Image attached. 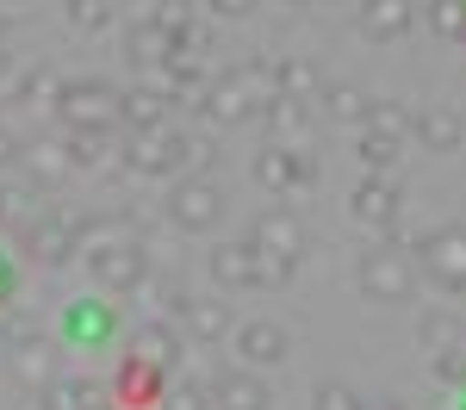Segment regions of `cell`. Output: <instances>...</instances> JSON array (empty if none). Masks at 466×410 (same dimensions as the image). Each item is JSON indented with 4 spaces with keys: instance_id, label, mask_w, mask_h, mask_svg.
<instances>
[{
    "instance_id": "14",
    "label": "cell",
    "mask_w": 466,
    "mask_h": 410,
    "mask_svg": "<svg viewBox=\"0 0 466 410\" xmlns=\"http://www.w3.org/2000/svg\"><path fill=\"white\" fill-rule=\"evenodd\" d=\"M112 118H118L131 137H144V131H162V125H168V94H162V87H131V94H118Z\"/></svg>"
},
{
    "instance_id": "34",
    "label": "cell",
    "mask_w": 466,
    "mask_h": 410,
    "mask_svg": "<svg viewBox=\"0 0 466 410\" xmlns=\"http://www.w3.org/2000/svg\"><path fill=\"white\" fill-rule=\"evenodd\" d=\"M311 410H360V398L342 385V379H323L318 392H311Z\"/></svg>"
},
{
    "instance_id": "38",
    "label": "cell",
    "mask_w": 466,
    "mask_h": 410,
    "mask_svg": "<svg viewBox=\"0 0 466 410\" xmlns=\"http://www.w3.org/2000/svg\"><path fill=\"white\" fill-rule=\"evenodd\" d=\"M268 118H274L280 131H299V125H305V106H299V100H274V106H268Z\"/></svg>"
},
{
    "instance_id": "9",
    "label": "cell",
    "mask_w": 466,
    "mask_h": 410,
    "mask_svg": "<svg viewBox=\"0 0 466 410\" xmlns=\"http://www.w3.org/2000/svg\"><path fill=\"white\" fill-rule=\"evenodd\" d=\"M19 249L37 261V267H63L69 255H81V243H75V230L63 212H50V218H32L19 230Z\"/></svg>"
},
{
    "instance_id": "10",
    "label": "cell",
    "mask_w": 466,
    "mask_h": 410,
    "mask_svg": "<svg viewBox=\"0 0 466 410\" xmlns=\"http://www.w3.org/2000/svg\"><path fill=\"white\" fill-rule=\"evenodd\" d=\"M355 218L367 224V230H398V212H404V193H398L392 175H367V181L355 186Z\"/></svg>"
},
{
    "instance_id": "27",
    "label": "cell",
    "mask_w": 466,
    "mask_h": 410,
    "mask_svg": "<svg viewBox=\"0 0 466 410\" xmlns=\"http://www.w3.org/2000/svg\"><path fill=\"white\" fill-rule=\"evenodd\" d=\"M162 94H206V69L187 50H168L162 56Z\"/></svg>"
},
{
    "instance_id": "24",
    "label": "cell",
    "mask_w": 466,
    "mask_h": 410,
    "mask_svg": "<svg viewBox=\"0 0 466 410\" xmlns=\"http://www.w3.org/2000/svg\"><path fill=\"white\" fill-rule=\"evenodd\" d=\"M13 379H19V385H32V392H44V385L56 379V361H50V342H44V335L13 348Z\"/></svg>"
},
{
    "instance_id": "12",
    "label": "cell",
    "mask_w": 466,
    "mask_h": 410,
    "mask_svg": "<svg viewBox=\"0 0 466 410\" xmlns=\"http://www.w3.org/2000/svg\"><path fill=\"white\" fill-rule=\"evenodd\" d=\"M112 330H118V311H112V305H100V298H75V305H63V335H69V342H81V348L112 342Z\"/></svg>"
},
{
    "instance_id": "45",
    "label": "cell",
    "mask_w": 466,
    "mask_h": 410,
    "mask_svg": "<svg viewBox=\"0 0 466 410\" xmlns=\"http://www.w3.org/2000/svg\"><path fill=\"white\" fill-rule=\"evenodd\" d=\"M6 25H13V13H6V0H0V32H6Z\"/></svg>"
},
{
    "instance_id": "47",
    "label": "cell",
    "mask_w": 466,
    "mask_h": 410,
    "mask_svg": "<svg viewBox=\"0 0 466 410\" xmlns=\"http://www.w3.org/2000/svg\"><path fill=\"white\" fill-rule=\"evenodd\" d=\"M212 410H218V405H212Z\"/></svg>"
},
{
    "instance_id": "11",
    "label": "cell",
    "mask_w": 466,
    "mask_h": 410,
    "mask_svg": "<svg viewBox=\"0 0 466 410\" xmlns=\"http://www.w3.org/2000/svg\"><path fill=\"white\" fill-rule=\"evenodd\" d=\"M206 267H212V280L224 286V293H249V286H261V255H255L249 243H218L212 255H206Z\"/></svg>"
},
{
    "instance_id": "1",
    "label": "cell",
    "mask_w": 466,
    "mask_h": 410,
    "mask_svg": "<svg viewBox=\"0 0 466 410\" xmlns=\"http://www.w3.org/2000/svg\"><path fill=\"white\" fill-rule=\"evenodd\" d=\"M249 249L261 255V286H287L292 267L305 261V224L292 218V212H280V205H268L249 224Z\"/></svg>"
},
{
    "instance_id": "15",
    "label": "cell",
    "mask_w": 466,
    "mask_h": 410,
    "mask_svg": "<svg viewBox=\"0 0 466 410\" xmlns=\"http://www.w3.org/2000/svg\"><path fill=\"white\" fill-rule=\"evenodd\" d=\"M355 19H360V32L367 37H404L410 32V19H417V0H360L355 6Z\"/></svg>"
},
{
    "instance_id": "36",
    "label": "cell",
    "mask_w": 466,
    "mask_h": 410,
    "mask_svg": "<svg viewBox=\"0 0 466 410\" xmlns=\"http://www.w3.org/2000/svg\"><path fill=\"white\" fill-rule=\"evenodd\" d=\"M19 94H25V100H56V94H63V81H56L50 69H32L25 81H19Z\"/></svg>"
},
{
    "instance_id": "25",
    "label": "cell",
    "mask_w": 466,
    "mask_h": 410,
    "mask_svg": "<svg viewBox=\"0 0 466 410\" xmlns=\"http://www.w3.org/2000/svg\"><path fill=\"white\" fill-rule=\"evenodd\" d=\"M19 168H25V181H32V186L75 175V168H69V149H63V144H32V149H19Z\"/></svg>"
},
{
    "instance_id": "43",
    "label": "cell",
    "mask_w": 466,
    "mask_h": 410,
    "mask_svg": "<svg viewBox=\"0 0 466 410\" xmlns=\"http://www.w3.org/2000/svg\"><path fill=\"white\" fill-rule=\"evenodd\" d=\"M168 410H212V405H199V392H175V398H168Z\"/></svg>"
},
{
    "instance_id": "4",
    "label": "cell",
    "mask_w": 466,
    "mask_h": 410,
    "mask_svg": "<svg viewBox=\"0 0 466 410\" xmlns=\"http://www.w3.org/2000/svg\"><path fill=\"white\" fill-rule=\"evenodd\" d=\"M417 261H423V274H430L441 293H466V230H430L423 243H417Z\"/></svg>"
},
{
    "instance_id": "19",
    "label": "cell",
    "mask_w": 466,
    "mask_h": 410,
    "mask_svg": "<svg viewBox=\"0 0 466 410\" xmlns=\"http://www.w3.org/2000/svg\"><path fill=\"white\" fill-rule=\"evenodd\" d=\"M199 112L212 118V125H243V118H255V106H249V94L224 75V81H212L206 94H199Z\"/></svg>"
},
{
    "instance_id": "41",
    "label": "cell",
    "mask_w": 466,
    "mask_h": 410,
    "mask_svg": "<svg viewBox=\"0 0 466 410\" xmlns=\"http://www.w3.org/2000/svg\"><path fill=\"white\" fill-rule=\"evenodd\" d=\"M0 335L19 348V342H37V324H32V317H6V324H0Z\"/></svg>"
},
{
    "instance_id": "6",
    "label": "cell",
    "mask_w": 466,
    "mask_h": 410,
    "mask_svg": "<svg viewBox=\"0 0 466 410\" xmlns=\"http://www.w3.org/2000/svg\"><path fill=\"white\" fill-rule=\"evenodd\" d=\"M224 218V193H218L212 181H175V193H168V224L175 230H187V236H199V230H212V224Z\"/></svg>"
},
{
    "instance_id": "18",
    "label": "cell",
    "mask_w": 466,
    "mask_h": 410,
    "mask_svg": "<svg viewBox=\"0 0 466 410\" xmlns=\"http://www.w3.org/2000/svg\"><path fill=\"white\" fill-rule=\"evenodd\" d=\"M175 311H180V324H187L193 342H224L230 335V311L218 298H175Z\"/></svg>"
},
{
    "instance_id": "16",
    "label": "cell",
    "mask_w": 466,
    "mask_h": 410,
    "mask_svg": "<svg viewBox=\"0 0 466 410\" xmlns=\"http://www.w3.org/2000/svg\"><path fill=\"white\" fill-rule=\"evenodd\" d=\"M410 137H417L423 149H435V155H448V149H461L466 125H461V112H454V106H423V112H417V125H410Z\"/></svg>"
},
{
    "instance_id": "40",
    "label": "cell",
    "mask_w": 466,
    "mask_h": 410,
    "mask_svg": "<svg viewBox=\"0 0 466 410\" xmlns=\"http://www.w3.org/2000/svg\"><path fill=\"white\" fill-rule=\"evenodd\" d=\"M19 131H13V125H0V175H6V168H19Z\"/></svg>"
},
{
    "instance_id": "21",
    "label": "cell",
    "mask_w": 466,
    "mask_h": 410,
    "mask_svg": "<svg viewBox=\"0 0 466 410\" xmlns=\"http://www.w3.org/2000/svg\"><path fill=\"white\" fill-rule=\"evenodd\" d=\"M37 186L25 175H0V230H25L37 218Z\"/></svg>"
},
{
    "instance_id": "46",
    "label": "cell",
    "mask_w": 466,
    "mask_h": 410,
    "mask_svg": "<svg viewBox=\"0 0 466 410\" xmlns=\"http://www.w3.org/2000/svg\"><path fill=\"white\" fill-rule=\"evenodd\" d=\"M292 6H299V0H292Z\"/></svg>"
},
{
    "instance_id": "13",
    "label": "cell",
    "mask_w": 466,
    "mask_h": 410,
    "mask_svg": "<svg viewBox=\"0 0 466 410\" xmlns=\"http://www.w3.org/2000/svg\"><path fill=\"white\" fill-rule=\"evenodd\" d=\"M237 335V355L249 361V367H280L292 355V335L280 330V324H268V317H249L243 330H230Z\"/></svg>"
},
{
    "instance_id": "44",
    "label": "cell",
    "mask_w": 466,
    "mask_h": 410,
    "mask_svg": "<svg viewBox=\"0 0 466 410\" xmlns=\"http://www.w3.org/2000/svg\"><path fill=\"white\" fill-rule=\"evenodd\" d=\"M360 410H404L398 398H360Z\"/></svg>"
},
{
    "instance_id": "33",
    "label": "cell",
    "mask_w": 466,
    "mask_h": 410,
    "mask_svg": "<svg viewBox=\"0 0 466 410\" xmlns=\"http://www.w3.org/2000/svg\"><path fill=\"white\" fill-rule=\"evenodd\" d=\"M323 106L336 118H367V94L360 87H323Z\"/></svg>"
},
{
    "instance_id": "23",
    "label": "cell",
    "mask_w": 466,
    "mask_h": 410,
    "mask_svg": "<svg viewBox=\"0 0 466 410\" xmlns=\"http://www.w3.org/2000/svg\"><path fill=\"white\" fill-rule=\"evenodd\" d=\"M274 81H280V100H299V106L323 100V75H318V63H305V56H287V63L274 69Z\"/></svg>"
},
{
    "instance_id": "42",
    "label": "cell",
    "mask_w": 466,
    "mask_h": 410,
    "mask_svg": "<svg viewBox=\"0 0 466 410\" xmlns=\"http://www.w3.org/2000/svg\"><path fill=\"white\" fill-rule=\"evenodd\" d=\"M206 6H212L218 19H249V13L261 6V0H206Z\"/></svg>"
},
{
    "instance_id": "7",
    "label": "cell",
    "mask_w": 466,
    "mask_h": 410,
    "mask_svg": "<svg viewBox=\"0 0 466 410\" xmlns=\"http://www.w3.org/2000/svg\"><path fill=\"white\" fill-rule=\"evenodd\" d=\"M255 181L268 186V193H305V186H318V162L299 155L292 144H268L255 155Z\"/></svg>"
},
{
    "instance_id": "37",
    "label": "cell",
    "mask_w": 466,
    "mask_h": 410,
    "mask_svg": "<svg viewBox=\"0 0 466 410\" xmlns=\"http://www.w3.org/2000/svg\"><path fill=\"white\" fill-rule=\"evenodd\" d=\"M430 373H435V379H441V385H466V361H461V355H454V348H441V355H435V361H430Z\"/></svg>"
},
{
    "instance_id": "32",
    "label": "cell",
    "mask_w": 466,
    "mask_h": 410,
    "mask_svg": "<svg viewBox=\"0 0 466 410\" xmlns=\"http://www.w3.org/2000/svg\"><path fill=\"white\" fill-rule=\"evenodd\" d=\"M69 25H75V32H106L112 6H106V0H69Z\"/></svg>"
},
{
    "instance_id": "35",
    "label": "cell",
    "mask_w": 466,
    "mask_h": 410,
    "mask_svg": "<svg viewBox=\"0 0 466 410\" xmlns=\"http://www.w3.org/2000/svg\"><path fill=\"white\" fill-rule=\"evenodd\" d=\"M423 342H430L435 355H441V348H454V342H461V324L435 311V317H423Z\"/></svg>"
},
{
    "instance_id": "29",
    "label": "cell",
    "mask_w": 466,
    "mask_h": 410,
    "mask_svg": "<svg viewBox=\"0 0 466 410\" xmlns=\"http://www.w3.org/2000/svg\"><path fill=\"white\" fill-rule=\"evenodd\" d=\"M168 50H175V44H168V37L156 32V25H131V63H137V69H162V56H168Z\"/></svg>"
},
{
    "instance_id": "31",
    "label": "cell",
    "mask_w": 466,
    "mask_h": 410,
    "mask_svg": "<svg viewBox=\"0 0 466 410\" xmlns=\"http://www.w3.org/2000/svg\"><path fill=\"white\" fill-rule=\"evenodd\" d=\"M423 13H430V25L441 37H466V0H430Z\"/></svg>"
},
{
    "instance_id": "2",
    "label": "cell",
    "mask_w": 466,
    "mask_h": 410,
    "mask_svg": "<svg viewBox=\"0 0 466 410\" xmlns=\"http://www.w3.org/2000/svg\"><path fill=\"white\" fill-rule=\"evenodd\" d=\"M360 293L380 298V305H404L417 293V255L398 249V243H373L360 255Z\"/></svg>"
},
{
    "instance_id": "39",
    "label": "cell",
    "mask_w": 466,
    "mask_h": 410,
    "mask_svg": "<svg viewBox=\"0 0 466 410\" xmlns=\"http://www.w3.org/2000/svg\"><path fill=\"white\" fill-rule=\"evenodd\" d=\"M19 81H25V75H19V63H13V56H6V44H0V100H13V94H19Z\"/></svg>"
},
{
    "instance_id": "30",
    "label": "cell",
    "mask_w": 466,
    "mask_h": 410,
    "mask_svg": "<svg viewBox=\"0 0 466 410\" xmlns=\"http://www.w3.org/2000/svg\"><path fill=\"white\" fill-rule=\"evenodd\" d=\"M398 155H404L398 144L373 137V131H360V162H367V175H392V168H398Z\"/></svg>"
},
{
    "instance_id": "20",
    "label": "cell",
    "mask_w": 466,
    "mask_h": 410,
    "mask_svg": "<svg viewBox=\"0 0 466 410\" xmlns=\"http://www.w3.org/2000/svg\"><path fill=\"white\" fill-rule=\"evenodd\" d=\"M212 405L218 410H268V385H261L249 367H243V373H224V379L212 385Z\"/></svg>"
},
{
    "instance_id": "26",
    "label": "cell",
    "mask_w": 466,
    "mask_h": 410,
    "mask_svg": "<svg viewBox=\"0 0 466 410\" xmlns=\"http://www.w3.org/2000/svg\"><path fill=\"white\" fill-rule=\"evenodd\" d=\"M410 125H417V118H410V112L398 106V100H367V131H373V137H386V144H410Z\"/></svg>"
},
{
    "instance_id": "17",
    "label": "cell",
    "mask_w": 466,
    "mask_h": 410,
    "mask_svg": "<svg viewBox=\"0 0 466 410\" xmlns=\"http://www.w3.org/2000/svg\"><path fill=\"white\" fill-rule=\"evenodd\" d=\"M131 361H144V367H156V373L180 367V335H175V324H144V330L131 335Z\"/></svg>"
},
{
    "instance_id": "3",
    "label": "cell",
    "mask_w": 466,
    "mask_h": 410,
    "mask_svg": "<svg viewBox=\"0 0 466 410\" xmlns=\"http://www.w3.org/2000/svg\"><path fill=\"white\" fill-rule=\"evenodd\" d=\"M118 155H125V175H137V181H162V175H180V168L193 162V137H180V131L162 125V131L131 137Z\"/></svg>"
},
{
    "instance_id": "8",
    "label": "cell",
    "mask_w": 466,
    "mask_h": 410,
    "mask_svg": "<svg viewBox=\"0 0 466 410\" xmlns=\"http://www.w3.org/2000/svg\"><path fill=\"white\" fill-rule=\"evenodd\" d=\"M87 267H94V286H106V293H137L144 274H149V249L144 243H112V249H94Z\"/></svg>"
},
{
    "instance_id": "28",
    "label": "cell",
    "mask_w": 466,
    "mask_h": 410,
    "mask_svg": "<svg viewBox=\"0 0 466 410\" xmlns=\"http://www.w3.org/2000/svg\"><path fill=\"white\" fill-rule=\"evenodd\" d=\"M230 81H237V87L249 94V106H255V112H268L274 100H280V81H274V69H261V63H249V69H237Z\"/></svg>"
},
{
    "instance_id": "5",
    "label": "cell",
    "mask_w": 466,
    "mask_h": 410,
    "mask_svg": "<svg viewBox=\"0 0 466 410\" xmlns=\"http://www.w3.org/2000/svg\"><path fill=\"white\" fill-rule=\"evenodd\" d=\"M112 106H118V94L106 81H63V94H56V112L69 131H106Z\"/></svg>"
},
{
    "instance_id": "22",
    "label": "cell",
    "mask_w": 466,
    "mask_h": 410,
    "mask_svg": "<svg viewBox=\"0 0 466 410\" xmlns=\"http://www.w3.org/2000/svg\"><path fill=\"white\" fill-rule=\"evenodd\" d=\"M37 405L44 410H106V398H100V385H87V379H50L44 392H37Z\"/></svg>"
}]
</instances>
